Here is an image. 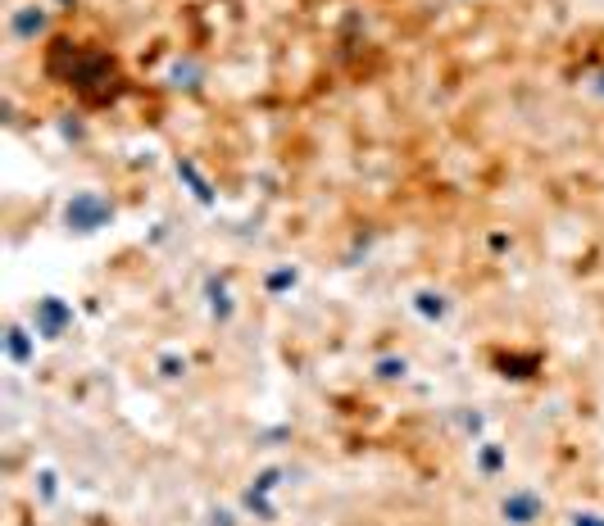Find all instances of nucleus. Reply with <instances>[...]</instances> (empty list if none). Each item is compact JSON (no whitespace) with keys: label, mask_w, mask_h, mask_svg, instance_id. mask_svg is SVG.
I'll use <instances>...</instances> for the list:
<instances>
[{"label":"nucleus","mask_w":604,"mask_h":526,"mask_svg":"<svg viewBox=\"0 0 604 526\" xmlns=\"http://www.w3.org/2000/svg\"><path fill=\"white\" fill-rule=\"evenodd\" d=\"M119 218V205L109 200L105 191H73L69 195V205H64V227H69L73 236H96L105 232L109 223Z\"/></svg>","instance_id":"nucleus-1"},{"label":"nucleus","mask_w":604,"mask_h":526,"mask_svg":"<svg viewBox=\"0 0 604 526\" xmlns=\"http://www.w3.org/2000/svg\"><path fill=\"white\" fill-rule=\"evenodd\" d=\"M73 327H78V313H73V304L64 300V295H41V300L32 304V332H37L41 341H64Z\"/></svg>","instance_id":"nucleus-2"},{"label":"nucleus","mask_w":604,"mask_h":526,"mask_svg":"<svg viewBox=\"0 0 604 526\" xmlns=\"http://www.w3.org/2000/svg\"><path fill=\"white\" fill-rule=\"evenodd\" d=\"M545 517V495L536 486H514L500 499V522L505 526H536Z\"/></svg>","instance_id":"nucleus-3"},{"label":"nucleus","mask_w":604,"mask_h":526,"mask_svg":"<svg viewBox=\"0 0 604 526\" xmlns=\"http://www.w3.org/2000/svg\"><path fill=\"white\" fill-rule=\"evenodd\" d=\"M10 41L14 46H37L41 37H50V5H19L10 10Z\"/></svg>","instance_id":"nucleus-4"},{"label":"nucleus","mask_w":604,"mask_h":526,"mask_svg":"<svg viewBox=\"0 0 604 526\" xmlns=\"http://www.w3.org/2000/svg\"><path fill=\"white\" fill-rule=\"evenodd\" d=\"M200 295H205V309H209V318H214L218 327H228V322L237 318V300H232L228 273H209L205 286H200Z\"/></svg>","instance_id":"nucleus-5"},{"label":"nucleus","mask_w":604,"mask_h":526,"mask_svg":"<svg viewBox=\"0 0 604 526\" xmlns=\"http://www.w3.org/2000/svg\"><path fill=\"white\" fill-rule=\"evenodd\" d=\"M0 345H5V359H10L14 368H32V363H37V332H28L19 318L5 322V336H0Z\"/></svg>","instance_id":"nucleus-6"},{"label":"nucleus","mask_w":604,"mask_h":526,"mask_svg":"<svg viewBox=\"0 0 604 526\" xmlns=\"http://www.w3.org/2000/svg\"><path fill=\"white\" fill-rule=\"evenodd\" d=\"M173 168H178V182L187 186V191H191V200H196L200 209H214V205H218V191H214V182H209V173L196 164V159H191V155H178V164H173Z\"/></svg>","instance_id":"nucleus-7"},{"label":"nucleus","mask_w":604,"mask_h":526,"mask_svg":"<svg viewBox=\"0 0 604 526\" xmlns=\"http://www.w3.org/2000/svg\"><path fill=\"white\" fill-rule=\"evenodd\" d=\"M473 468L482 481H500L509 472V449L500 440H477L473 445Z\"/></svg>","instance_id":"nucleus-8"},{"label":"nucleus","mask_w":604,"mask_h":526,"mask_svg":"<svg viewBox=\"0 0 604 526\" xmlns=\"http://www.w3.org/2000/svg\"><path fill=\"white\" fill-rule=\"evenodd\" d=\"M409 304H414V313L423 322H446L450 318V309H455V304H450V295L446 291H436V286H418L414 295H409Z\"/></svg>","instance_id":"nucleus-9"},{"label":"nucleus","mask_w":604,"mask_h":526,"mask_svg":"<svg viewBox=\"0 0 604 526\" xmlns=\"http://www.w3.org/2000/svg\"><path fill=\"white\" fill-rule=\"evenodd\" d=\"M296 286H300V268H296V263H273V268L264 273V295H268V300H287Z\"/></svg>","instance_id":"nucleus-10"},{"label":"nucleus","mask_w":604,"mask_h":526,"mask_svg":"<svg viewBox=\"0 0 604 526\" xmlns=\"http://www.w3.org/2000/svg\"><path fill=\"white\" fill-rule=\"evenodd\" d=\"M241 513L246 517H259V522H278V504H273V495L268 490H259V486H246L241 490Z\"/></svg>","instance_id":"nucleus-11"},{"label":"nucleus","mask_w":604,"mask_h":526,"mask_svg":"<svg viewBox=\"0 0 604 526\" xmlns=\"http://www.w3.org/2000/svg\"><path fill=\"white\" fill-rule=\"evenodd\" d=\"M155 372H159L164 381H182V377L191 372V359H187L182 350H159V354H155Z\"/></svg>","instance_id":"nucleus-12"},{"label":"nucleus","mask_w":604,"mask_h":526,"mask_svg":"<svg viewBox=\"0 0 604 526\" xmlns=\"http://www.w3.org/2000/svg\"><path fill=\"white\" fill-rule=\"evenodd\" d=\"M541 372V354H514V359H500V377H514V381H527Z\"/></svg>","instance_id":"nucleus-13"},{"label":"nucleus","mask_w":604,"mask_h":526,"mask_svg":"<svg viewBox=\"0 0 604 526\" xmlns=\"http://www.w3.org/2000/svg\"><path fill=\"white\" fill-rule=\"evenodd\" d=\"M169 82H173L178 91H200V82H205V69H200L196 59H178V64L169 69Z\"/></svg>","instance_id":"nucleus-14"},{"label":"nucleus","mask_w":604,"mask_h":526,"mask_svg":"<svg viewBox=\"0 0 604 526\" xmlns=\"http://www.w3.org/2000/svg\"><path fill=\"white\" fill-rule=\"evenodd\" d=\"M291 477H300V472L282 468V463H268V468H259L255 477H250V486H259V490H268V495H273V490H282Z\"/></svg>","instance_id":"nucleus-15"},{"label":"nucleus","mask_w":604,"mask_h":526,"mask_svg":"<svg viewBox=\"0 0 604 526\" xmlns=\"http://www.w3.org/2000/svg\"><path fill=\"white\" fill-rule=\"evenodd\" d=\"M373 377L377 381H405L409 377V359H405V354H382V359H373Z\"/></svg>","instance_id":"nucleus-16"},{"label":"nucleus","mask_w":604,"mask_h":526,"mask_svg":"<svg viewBox=\"0 0 604 526\" xmlns=\"http://www.w3.org/2000/svg\"><path fill=\"white\" fill-rule=\"evenodd\" d=\"M37 499L46 508H55V499H60V477H55V468H37Z\"/></svg>","instance_id":"nucleus-17"},{"label":"nucleus","mask_w":604,"mask_h":526,"mask_svg":"<svg viewBox=\"0 0 604 526\" xmlns=\"http://www.w3.org/2000/svg\"><path fill=\"white\" fill-rule=\"evenodd\" d=\"M455 422H459V431H464V436H473V440H482V431H486V418L477 409H459L455 413Z\"/></svg>","instance_id":"nucleus-18"},{"label":"nucleus","mask_w":604,"mask_h":526,"mask_svg":"<svg viewBox=\"0 0 604 526\" xmlns=\"http://www.w3.org/2000/svg\"><path fill=\"white\" fill-rule=\"evenodd\" d=\"M60 137L73 141V146H82V141H87V123H82L78 114H64L60 118Z\"/></svg>","instance_id":"nucleus-19"},{"label":"nucleus","mask_w":604,"mask_h":526,"mask_svg":"<svg viewBox=\"0 0 604 526\" xmlns=\"http://www.w3.org/2000/svg\"><path fill=\"white\" fill-rule=\"evenodd\" d=\"M291 440V427H264V431H255V445L259 449H278V445H287Z\"/></svg>","instance_id":"nucleus-20"},{"label":"nucleus","mask_w":604,"mask_h":526,"mask_svg":"<svg viewBox=\"0 0 604 526\" xmlns=\"http://www.w3.org/2000/svg\"><path fill=\"white\" fill-rule=\"evenodd\" d=\"M568 526H604V513L600 508H573V513H568Z\"/></svg>","instance_id":"nucleus-21"},{"label":"nucleus","mask_w":604,"mask_h":526,"mask_svg":"<svg viewBox=\"0 0 604 526\" xmlns=\"http://www.w3.org/2000/svg\"><path fill=\"white\" fill-rule=\"evenodd\" d=\"M486 245H491V254H509V250H514V236H509V232H491V236H486Z\"/></svg>","instance_id":"nucleus-22"},{"label":"nucleus","mask_w":604,"mask_h":526,"mask_svg":"<svg viewBox=\"0 0 604 526\" xmlns=\"http://www.w3.org/2000/svg\"><path fill=\"white\" fill-rule=\"evenodd\" d=\"M209 526H241L232 508H209Z\"/></svg>","instance_id":"nucleus-23"},{"label":"nucleus","mask_w":604,"mask_h":526,"mask_svg":"<svg viewBox=\"0 0 604 526\" xmlns=\"http://www.w3.org/2000/svg\"><path fill=\"white\" fill-rule=\"evenodd\" d=\"M586 91H591V96H600V100H604V69H600V73H591V78H586Z\"/></svg>","instance_id":"nucleus-24"},{"label":"nucleus","mask_w":604,"mask_h":526,"mask_svg":"<svg viewBox=\"0 0 604 526\" xmlns=\"http://www.w3.org/2000/svg\"><path fill=\"white\" fill-rule=\"evenodd\" d=\"M60 5H78V0H60Z\"/></svg>","instance_id":"nucleus-25"}]
</instances>
